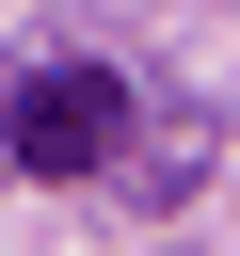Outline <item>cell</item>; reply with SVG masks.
<instances>
[{
	"label": "cell",
	"mask_w": 240,
	"mask_h": 256,
	"mask_svg": "<svg viewBox=\"0 0 240 256\" xmlns=\"http://www.w3.org/2000/svg\"><path fill=\"white\" fill-rule=\"evenodd\" d=\"M0 128H16L32 176H96V160L128 144V80H112V64H48V80H16Z\"/></svg>",
	"instance_id": "1"
}]
</instances>
